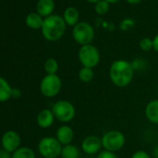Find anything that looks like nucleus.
Listing matches in <instances>:
<instances>
[{
	"label": "nucleus",
	"instance_id": "obj_31",
	"mask_svg": "<svg viewBox=\"0 0 158 158\" xmlns=\"http://www.w3.org/2000/svg\"><path fill=\"white\" fill-rule=\"evenodd\" d=\"M152 156L153 158H158V145L154 146L152 151Z\"/></svg>",
	"mask_w": 158,
	"mask_h": 158
},
{
	"label": "nucleus",
	"instance_id": "obj_29",
	"mask_svg": "<svg viewBox=\"0 0 158 158\" xmlns=\"http://www.w3.org/2000/svg\"><path fill=\"white\" fill-rule=\"evenodd\" d=\"M152 49L158 53V34L155 35L152 38Z\"/></svg>",
	"mask_w": 158,
	"mask_h": 158
},
{
	"label": "nucleus",
	"instance_id": "obj_5",
	"mask_svg": "<svg viewBox=\"0 0 158 158\" xmlns=\"http://www.w3.org/2000/svg\"><path fill=\"white\" fill-rule=\"evenodd\" d=\"M101 138L102 149L105 151L117 152L121 151L126 144V136L120 130H108L105 133H103Z\"/></svg>",
	"mask_w": 158,
	"mask_h": 158
},
{
	"label": "nucleus",
	"instance_id": "obj_12",
	"mask_svg": "<svg viewBox=\"0 0 158 158\" xmlns=\"http://www.w3.org/2000/svg\"><path fill=\"white\" fill-rule=\"evenodd\" d=\"M55 120L56 118L51 109H43L37 114V116H36V123L38 127L43 129H48L51 127Z\"/></svg>",
	"mask_w": 158,
	"mask_h": 158
},
{
	"label": "nucleus",
	"instance_id": "obj_20",
	"mask_svg": "<svg viewBox=\"0 0 158 158\" xmlns=\"http://www.w3.org/2000/svg\"><path fill=\"white\" fill-rule=\"evenodd\" d=\"M11 158H36V154L32 148L21 146L11 153Z\"/></svg>",
	"mask_w": 158,
	"mask_h": 158
},
{
	"label": "nucleus",
	"instance_id": "obj_35",
	"mask_svg": "<svg viewBox=\"0 0 158 158\" xmlns=\"http://www.w3.org/2000/svg\"><path fill=\"white\" fill-rule=\"evenodd\" d=\"M157 139H158V129H157Z\"/></svg>",
	"mask_w": 158,
	"mask_h": 158
},
{
	"label": "nucleus",
	"instance_id": "obj_15",
	"mask_svg": "<svg viewBox=\"0 0 158 158\" xmlns=\"http://www.w3.org/2000/svg\"><path fill=\"white\" fill-rule=\"evenodd\" d=\"M62 18H63L66 25L73 27V26H75L79 23L80 14H79L78 10L75 9L74 7H68L64 10Z\"/></svg>",
	"mask_w": 158,
	"mask_h": 158
},
{
	"label": "nucleus",
	"instance_id": "obj_9",
	"mask_svg": "<svg viewBox=\"0 0 158 158\" xmlns=\"http://www.w3.org/2000/svg\"><path fill=\"white\" fill-rule=\"evenodd\" d=\"M81 151L88 155H97L102 150V138L97 135H88L81 141Z\"/></svg>",
	"mask_w": 158,
	"mask_h": 158
},
{
	"label": "nucleus",
	"instance_id": "obj_33",
	"mask_svg": "<svg viewBox=\"0 0 158 158\" xmlns=\"http://www.w3.org/2000/svg\"><path fill=\"white\" fill-rule=\"evenodd\" d=\"M105 1H107L109 4H115V3L119 2L120 0H105Z\"/></svg>",
	"mask_w": 158,
	"mask_h": 158
},
{
	"label": "nucleus",
	"instance_id": "obj_22",
	"mask_svg": "<svg viewBox=\"0 0 158 158\" xmlns=\"http://www.w3.org/2000/svg\"><path fill=\"white\" fill-rule=\"evenodd\" d=\"M110 5L111 4H109L107 1H105V0H101V1H99L98 3L95 4L94 10L98 15L103 16L108 13V11L110 10Z\"/></svg>",
	"mask_w": 158,
	"mask_h": 158
},
{
	"label": "nucleus",
	"instance_id": "obj_32",
	"mask_svg": "<svg viewBox=\"0 0 158 158\" xmlns=\"http://www.w3.org/2000/svg\"><path fill=\"white\" fill-rule=\"evenodd\" d=\"M126 1L130 5H138L141 2V0H126Z\"/></svg>",
	"mask_w": 158,
	"mask_h": 158
},
{
	"label": "nucleus",
	"instance_id": "obj_30",
	"mask_svg": "<svg viewBox=\"0 0 158 158\" xmlns=\"http://www.w3.org/2000/svg\"><path fill=\"white\" fill-rule=\"evenodd\" d=\"M0 158H11V153L4 149H0Z\"/></svg>",
	"mask_w": 158,
	"mask_h": 158
},
{
	"label": "nucleus",
	"instance_id": "obj_27",
	"mask_svg": "<svg viewBox=\"0 0 158 158\" xmlns=\"http://www.w3.org/2000/svg\"><path fill=\"white\" fill-rule=\"evenodd\" d=\"M130 158H152V155L144 150H138L131 154Z\"/></svg>",
	"mask_w": 158,
	"mask_h": 158
},
{
	"label": "nucleus",
	"instance_id": "obj_16",
	"mask_svg": "<svg viewBox=\"0 0 158 158\" xmlns=\"http://www.w3.org/2000/svg\"><path fill=\"white\" fill-rule=\"evenodd\" d=\"M13 88L6 78L0 76V102H6L12 98Z\"/></svg>",
	"mask_w": 158,
	"mask_h": 158
},
{
	"label": "nucleus",
	"instance_id": "obj_21",
	"mask_svg": "<svg viewBox=\"0 0 158 158\" xmlns=\"http://www.w3.org/2000/svg\"><path fill=\"white\" fill-rule=\"evenodd\" d=\"M44 70L46 74H57L59 71V62L54 58H48L45 60Z\"/></svg>",
	"mask_w": 158,
	"mask_h": 158
},
{
	"label": "nucleus",
	"instance_id": "obj_26",
	"mask_svg": "<svg viewBox=\"0 0 158 158\" xmlns=\"http://www.w3.org/2000/svg\"><path fill=\"white\" fill-rule=\"evenodd\" d=\"M95 158H120V157L118 156V154L116 152H113L102 150V152H100L96 155Z\"/></svg>",
	"mask_w": 158,
	"mask_h": 158
},
{
	"label": "nucleus",
	"instance_id": "obj_10",
	"mask_svg": "<svg viewBox=\"0 0 158 158\" xmlns=\"http://www.w3.org/2000/svg\"><path fill=\"white\" fill-rule=\"evenodd\" d=\"M22 138L21 135L15 130H8L1 137L2 149L12 153L21 147Z\"/></svg>",
	"mask_w": 158,
	"mask_h": 158
},
{
	"label": "nucleus",
	"instance_id": "obj_19",
	"mask_svg": "<svg viewBox=\"0 0 158 158\" xmlns=\"http://www.w3.org/2000/svg\"><path fill=\"white\" fill-rule=\"evenodd\" d=\"M77 76H78V79L80 82H82L84 84L90 83L95 77L94 69L88 68V67H81L78 71Z\"/></svg>",
	"mask_w": 158,
	"mask_h": 158
},
{
	"label": "nucleus",
	"instance_id": "obj_3",
	"mask_svg": "<svg viewBox=\"0 0 158 158\" xmlns=\"http://www.w3.org/2000/svg\"><path fill=\"white\" fill-rule=\"evenodd\" d=\"M51 111L56 120L62 124L72 122L76 116L75 106L67 100H59L55 102L51 107Z\"/></svg>",
	"mask_w": 158,
	"mask_h": 158
},
{
	"label": "nucleus",
	"instance_id": "obj_14",
	"mask_svg": "<svg viewBox=\"0 0 158 158\" xmlns=\"http://www.w3.org/2000/svg\"><path fill=\"white\" fill-rule=\"evenodd\" d=\"M55 10L54 0H38L36 4V12L44 18L53 14Z\"/></svg>",
	"mask_w": 158,
	"mask_h": 158
},
{
	"label": "nucleus",
	"instance_id": "obj_25",
	"mask_svg": "<svg viewBox=\"0 0 158 158\" xmlns=\"http://www.w3.org/2000/svg\"><path fill=\"white\" fill-rule=\"evenodd\" d=\"M134 25H135V21L133 19H131V18H125L119 23V28L122 31L126 32V31H128L131 28H133Z\"/></svg>",
	"mask_w": 158,
	"mask_h": 158
},
{
	"label": "nucleus",
	"instance_id": "obj_17",
	"mask_svg": "<svg viewBox=\"0 0 158 158\" xmlns=\"http://www.w3.org/2000/svg\"><path fill=\"white\" fill-rule=\"evenodd\" d=\"M81 149L74 144H68L62 146L60 158H80L81 157Z\"/></svg>",
	"mask_w": 158,
	"mask_h": 158
},
{
	"label": "nucleus",
	"instance_id": "obj_13",
	"mask_svg": "<svg viewBox=\"0 0 158 158\" xmlns=\"http://www.w3.org/2000/svg\"><path fill=\"white\" fill-rule=\"evenodd\" d=\"M144 115L148 122L158 126V99L152 100L145 105Z\"/></svg>",
	"mask_w": 158,
	"mask_h": 158
},
{
	"label": "nucleus",
	"instance_id": "obj_1",
	"mask_svg": "<svg viewBox=\"0 0 158 158\" xmlns=\"http://www.w3.org/2000/svg\"><path fill=\"white\" fill-rule=\"evenodd\" d=\"M110 81L116 88H127L131 84L135 75V71L131 61L118 59L114 60L109 67Z\"/></svg>",
	"mask_w": 158,
	"mask_h": 158
},
{
	"label": "nucleus",
	"instance_id": "obj_24",
	"mask_svg": "<svg viewBox=\"0 0 158 158\" xmlns=\"http://www.w3.org/2000/svg\"><path fill=\"white\" fill-rule=\"evenodd\" d=\"M152 38L150 37H143L139 42V48L140 50L144 52H148L152 49Z\"/></svg>",
	"mask_w": 158,
	"mask_h": 158
},
{
	"label": "nucleus",
	"instance_id": "obj_4",
	"mask_svg": "<svg viewBox=\"0 0 158 158\" xmlns=\"http://www.w3.org/2000/svg\"><path fill=\"white\" fill-rule=\"evenodd\" d=\"M78 60L82 67H88L94 69L101 61V53L97 47L92 44L81 46L77 53Z\"/></svg>",
	"mask_w": 158,
	"mask_h": 158
},
{
	"label": "nucleus",
	"instance_id": "obj_2",
	"mask_svg": "<svg viewBox=\"0 0 158 158\" xmlns=\"http://www.w3.org/2000/svg\"><path fill=\"white\" fill-rule=\"evenodd\" d=\"M66 23L63 18L57 14H52L44 18V23L41 28L44 38L49 42L60 40L65 34Z\"/></svg>",
	"mask_w": 158,
	"mask_h": 158
},
{
	"label": "nucleus",
	"instance_id": "obj_8",
	"mask_svg": "<svg viewBox=\"0 0 158 158\" xmlns=\"http://www.w3.org/2000/svg\"><path fill=\"white\" fill-rule=\"evenodd\" d=\"M72 36L73 40L81 46L92 44L95 37V30L91 24L86 22H79L73 27Z\"/></svg>",
	"mask_w": 158,
	"mask_h": 158
},
{
	"label": "nucleus",
	"instance_id": "obj_11",
	"mask_svg": "<svg viewBox=\"0 0 158 158\" xmlns=\"http://www.w3.org/2000/svg\"><path fill=\"white\" fill-rule=\"evenodd\" d=\"M74 136V130L73 129V127L68 124H63L57 128L55 138L62 146H65L73 143Z\"/></svg>",
	"mask_w": 158,
	"mask_h": 158
},
{
	"label": "nucleus",
	"instance_id": "obj_18",
	"mask_svg": "<svg viewBox=\"0 0 158 158\" xmlns=\"http://www.w3.org/2000/svg\"><path fill=\"white\" fill-rule=\"evenodd\" d=\"M25 23L29 28L33 30H38L42 28L44 18L41 15H39L37 12H31L27 15Z\"/></svg>",
	"mask_w": 158,
	"mask_h": 158
},
{
	"label": "nucleus",
	"instance_id": "obj_34",
	"mask_svg": "<svg viewBox=\"0 0 158 158\" xmlns=\"http://www.w3.org/2000/svg\"><path fill=\"white\" fill-rule=\"evenodd\" d=\"M86 1H88L89 3H91V4H96V3H98L99 1H101V0H86Z\"/></svg>",
	"mask_w": 158,
	"mask_h": 158
},
{
	"label": "nucleus",
	"instance_id": "obj_23",
	"mask_svg": "<svg viewBox=\"0 0 158 158\" xmlns=\"http://www.w3.org/2000/svg\"><path fill=\"white\" fill-rule=\"evenodd\" d=\"M131 64L135 72H143L148 68V62L143 58H135L131 61Z\"/></svg>",
	"mask_w": 158,
	"mask_h": 158
},
{
	"label": "nucleus",
	"instance_id": "obj_7",
	"mask_svg": "<svg viewBox=\"0 0 158 158\" xmlns=\"http://www.w3.org/2000/svg\"><path fill=\"white\" fill-rule=\"evenodd\" d=\"M62 145L55 137L47 136L42 138L38 144L37 150L43 158H58L60 157Z\"/></svg>",
	"mask_w": 158,
	"mask_h": 158
},
{
	"label": "nucleus",
	"instance_id": "obj_28",
	"mask_svg": "<svg viewBox=\"0 0 158 158\" xmlns=\"http://www.w3.org/2000/svg\"><path fill=\"white\" fill-rule=\"evenodd\" d=\"M22 96V91L20 89L17 88H13L12 90V99H19Z\"/></svg>",
	"mask_w": 158,
	"mask_h": 158
},
{
	"label": "nucleus",
	"instance_id": "obj_6",
	"mask_svg": "<svg viewBox=\"0 0 158 158\" xmlns=\"http://www.w3.org/2000/svg\"><path fill=\"white\" fill-rule=\"evenodd\" d=\"M62 88L61 78L58 74H46L39 84L41 94L48 99L58 96Z\"/></svg>",
	"mask_w": 158,
	"mask_h": 158
}]
</instances>
